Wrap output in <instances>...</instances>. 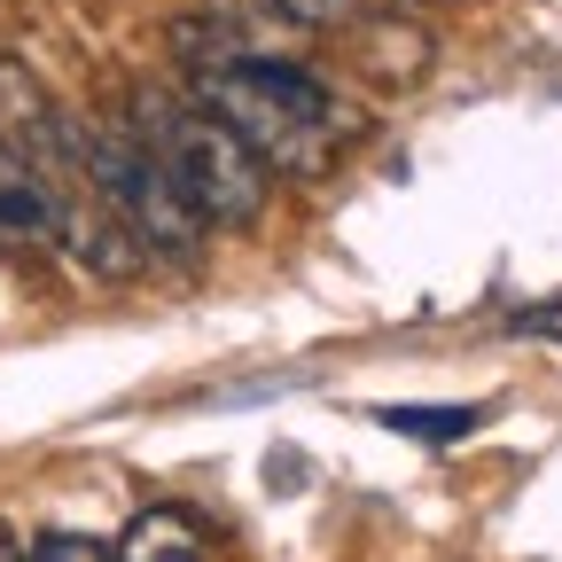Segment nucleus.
Masks as SVG:
<instances>
[{
  "mask_svg": "<svg viewBox=\"0 0 562 562\" xmlns=\"http://www.w3.org/2000/svg\"><path fill=\"white\" fill-rule=\"evenodd\" d=\"M195 110H211L243 149L258 157V172L273 180H313L336 165V149L360 117L336 102V87L305 63H281V55H243V63H220L195 79Z\"/></svg>",
  "mask_w": 562,
  "mask_h": 562,
  "instance_id": "f257e3e1",
  "label": "nucleus"
},
{
  "mask_svg": "<svg viewBox=\"0 0 562 562\" xmlns=\"http://www.w3.org/2000/svg\"><path fill=\"white\" fill-rule=\"evenodd\" d=\"M133 125L157 149L165 180L180 188V203L195 211V227H250L266 211L273 180L258 172V157L211 110H195V102H140Z\"/></svg>",
  "mask_w": 562,
  "mask_h": 562,
  "instance_id": "f03ea898",
  "label": "nucleus"
},
{
  "mask_svg": "<svg viewBox=\"0 0 562 562\" xmlns=\"http://www.w3.org/2000/svg\"><path fill=\"white\" fill-rule=\"evenodd\" d=\"M70 149H79V172L94 188V203L110 211V220L157 258H188L203 243L195 211L180 203V188L165 180L157 149L140 140L133 117H94V125H70Z\"/></svg>",
  "mask_w": 562,
  "mask_h": 562,
  "instance_id": "7ed1b4c3",
  "label": "nucleus"
},
{
  "mask_svg": "<svg viewBox=\"0 0 562 562\" xmlns=\"http://www.w3.org/2000/svg\"><path fill=\"white\" fill-rule=\"evenodd\" d=\"M110 562H203V531H195V516H180V508H140V516L117 531Z\"/></svg>",
  "mask_w": 562,
  "mask_h": 562,
  "instance_id": "20e7f679",
  "label": "nucleus"
},
{
  "mask_svg": "<svg viewBox=\"0 0 562 562\" xmlns=\"http://www.w3.org/2000/svg\"><path fill=\"white\" fill-rule=\"evenodd\" d=\"M0 243H55V195L0 149Z\"/></svg>",
  "mask_w": 562,
  "mask_h": 562,
  "instance_id": "39448f33",
  "label": "nucleus"
},
{
  "mask_svg": "<svg viewBox=\"0 0 562 562\" xmlns=\"http://www.w3.org/2000/svg\"><path fill=\"white\" fill-rule=\"evenodd\" d=\"M344 32H351V55H360L383 87H406V79L430 70V40L414 24H344Z\"/></svg>",
  "mask_w": 562,
  "mask_h": 562,
  "instance_id": "423d86ee",
  "label": "nucleus"
},
{
  "mask_svg": "<svg viewBox=\"0 0 562 562\" xmlns=\"http://www.w3.org/2000/svg\"><path fill=\"white\" fill-rule=\"evenodd\" d=\"M375 422H383V430H398V438L446 446V438H469V430H476V422H484V406H383Z\"/></svg>",
  "mask_w": 562,
  "mask_h": 562,
  "instance_id": "0eeeda50",
  "label": "nucleus"
},
{
  "mask_svg": "<svg viewBox=\"0 0 562 562\" xmlns=\"http://www.w3.org/2000/svg\"><path fill=\"white\" fill-rule=\"evenodd\" d=\"M24 562H110V547L87 539V531H40Z\"/></svg>",
  "mask_w": 562,
  "mask_h": 562,
  "instance_id": "6e6552de",
  "label": "nucleus"
},
{
  "mask_svg": "<svg viewBox=\"0 0 562 562\" xmlns=\"http://www.w3.org/2000/svg\"><path fill=\"white\" fill-rule=\"evenodd\" d=\"M266 9L281 16V24H351V16H360V0H266Z\"/></svg>",
  "mask_w": 562,
  "mask_h": 562,
  "instance_id": "1a4fd4ad",
  "label": "nucleus"
},
{
  "mask_svg": "<svg viewBox=\"0 0 562 562\" xmlns=\"http://www.w3.org/2000/svg\"><path fill=\"white\" fill-rule=\"evenodd\" d=\"M508 328H516V336H539V344H562V297H547V305H524Z\"/></svg>",
  "mask_w": 562,
  "mask_h": 562,
  "instance_id": "9d476101",
  "label": "nucleus"
}]
</instances>
